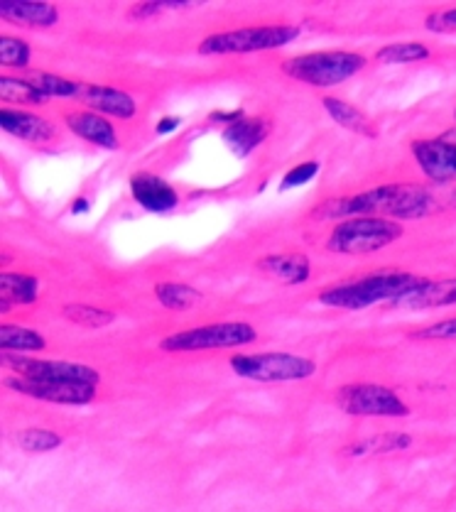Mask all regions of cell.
<instances>
[{
  "label": "cell",
  "instance_id": "obj_13",
  "mask_svg": "<svg viewBox=\"0 0 456 512\" xmlns=\"http://www.w3.org/2000/svg\"><path fill=\"white\" fill-rule=\"evenodd\" d=\"M64 123H67V128L72 130L76 138L101 147V150H118V145H121L113 123L106 116H101V113L89 111V108L86 111H81V108L67 111L64 113Z\"/></svg>",
  "mask_w": 456,
  "mask_h": 512
},
{
  "label": "cell",
  "instance_id": "obj_21",
  "mask_svg": "<svg viewBox=\"0 0 456 512\" xmlns=\"http://www.w3.org/2000/svg\"><path fill=\"white\" fill-rule=\"evenodd\" d=\"M322 106L324 111L329 113L331 121H336L341 128L351 130V133L363 135V138H378V128L361 108H356L354 103L344 101V98H336V96H324L322 98Z\"/></svg>",
  "mask_w": 456,
  "mask_h": 512
},
{
  "label": "cell",
  "instance_id": "obj_8",
  "mask_svg": "<svg viewBox=\"0 0 456 512\" xmlns=\"http://www.w3.org/2000/svg\"><path fill=\"white\" fill-rule=\"evenodd\" d=\"M336 407L351 417H407L410 407L393 388L378 383H351L336 390Z\"/></svg>",
  "mask_w": 456,
  "mask_h": 512
},
{
  "label": "cell",
  "instance_id": "obj_33",
  "mask_svg": "<svg viewBox=\"0 0 456 512\" xmlns=\"http://www.w3.org/2000/svg\"><path fill=\"white\" fill-rule=\"evenodd\" d=\"M319 170H322V165H319L317 160H307V162H300L297 167H292L290 172L282 177V184L280 189L285 192V189H295V187H304L307 182H312L314 177H317Z\"/></svg>",
  "mask_w": 456,
  "mask_h": 512
},
{
  "label": "cell",
  "instance_id": "obj_15",
  "mask_svg": "<svg viewBox=\"0 0 456 512\" xmlns=\"http://www.w3.org/2000/svg\"><path fill=\"white\" fill-rule=\"evenodd\" d=\"M79 101H84L89 111L101 113V116L121 118V121H128L138 111V103H135L133 96L126 94L123 89L106 84H84Z\"/></svg>",
  "mask_w": 456,
  "mask_h": 512
},
{
  "label": "cell",
  "instance_id": "obj_26",
  "mask_svg": "<svg viewBox=\"0 0 456 512\" xmlns=\"http://www.w3.org/2000/svg\"><path fill=\"white\" fill-rule=\"evenodd\" d=\"M430 47L425 42H390L376 52V64H415L430 59Z\"/></svg>",
  "mask_w": 456,
  "mask_h": 512
},
{
  "label": "cell",
  "instance_id": "obj_6",
  "mask_svg": "<svg viewBox=\"0 0 456 512\" xmlns=\"http://www.w3.org/2000/svg\"><path fill=\"white\" fill-rule=\"evenodd\" d=\"M238 378L253 383H300L317 373V363L300 353L270 351V353H236L228 361Z\"/></svg>",
  "mask_w": 456,
  "mask_h": 512
},
{
  "label": "cell",
  "instance_id": "obj_14",
  "mask_svg": "<svg viewBox=\"0 0 456 512\" xmlns=\"http://www.w3.org/2000/svg\"><path fill=\"white\" fill-rule=\"evenodd\" d=\"M456 304V277H444V280H430L420 277L410 292L403 294L398 302L390 307L405 309H437V307H454Z\"/></svg>",
  "mask_w": 456,
  "mask_h": 512
},
{
  "label": "cell",
  "instance_id": "obj_11",
  "mask_svg": "<svg viewBox=\"0 0 456 512\" xmlns=\"http://www.w3.org/2000/svg\"><path fill=\"white\" fill-rule=\"evenodd\" d=\"M412 157L420 165L422 174L434 184L456 182V143L444 138L415 140L410 145Z\"/></svg>",
  "mask_w": 456,
  "mask_h": 512
},
{
  "label": "cell",
  "instance_id": "obj_3",
  "mask_svg": "<svg viewBox=\"0 0 456 512\" xmlns=\"http://www.w3.org/2000/svg\"><path fill=\"white\" fill-rule=\"evenodd\" d=\"M366 64L368 59L358 52L327 49V52H307L285 59L280 69L297 84L312 86V89H331L363 72Z\"/></svg>",
  "mask_w": 456,
  "mask_h": 512
},
{
  "label": "cell",
  "instance_id": "obj_37",
  "mask_svg": "<svg viewBox=\"0 0 456 512\" xmlns=\"http://www.w3.org/2000/svg\"><path fill=\"white\" fill-rule=\"evenodd\" d=\"M79 211H89V201L76 199V204L72 206V214H79Z\"/></svg>",
  "mask_w": 456,
  "mask_h": 512
},
{
  "label": "cell",
  "instance_id": "obj_12",
  "mask_svg": "<svg viewBox=\"0 0 456 512\" xmlns=\"http://www.w3.org/2000/svg\"><path fill=\"white\" fill-rule=\"evenodd\" d=\"M130 194L135 204L150 214H167L179 206L177 189L152 172H135L130 177Z\"/></svg>",
  "mask_w": 456,
  "mask_h": 512
},
{
  "label": "cell",
  "instance_id": "obj_36",
  "mask_svg": "<svg viewBox=\"0 0 456 512\" xmlns=\"http://www.w3.org/2000/svg\"><path fill=\"white\" fill-rule=\"evenodd\" d=\"M179 123H182V118H179V116H165L160 123H157L155 130H157V133H160V135L172 133V130L179 128Z\"/></svg>",
  "mask_w": 456,
  "mask_h": 512
},
{
  "label": "cell",
  "instance_id": "obj_4",
  "mask_svg": "<svg viewBox=\"0 0 456 512\" xmlns=\"http://www.w3.org/2000/svg\"><path fill=\"white\" fill-rule=\"evenodd\" d=\"M403 233L405 226L400 221L380 219V216H356V219L334 223L327 238V248L331 253L341 255L378 253V250L398 243Z\"/></svg>",
  "mask_w": 456,
  "mask_h": 512
},
{
  "label": "cell",
  "instance_id": "obj_5",
  "mask_svg": "<svg viewBox=\"0 0 456 512\" xmlns=\"http://www.w3.org/2000/svg\"><path fill=\"white\" fill-rule=\"evenodd\" d=\"M302 35L300 25H248L238 30L214 32L199 42L197 52L204 57L214 54H251V52H268V49H280L292 45Z\"/></svg>",
  "mask_w": 456,
  "mask_h": 512
},
{
  "label": "cell",
  "instance_id": "obj_32",
  "mask_svg": "<svg viewBox=\"0 0 456 512\" xmlns=\"http://www.w3.org/2000/svg\"><path fill=\"white\" fill-rule=\"evenodd\" d=\"M197 3H189V0H150V3H135L128 10V18H152V15H160L165 10H182L192 8Z\"/></svg>",
  "mask_w": 456,
  "mask_h": 512
},
{
  "label": "cell",
  "instance_id": "obj_18",
  "mask_svg": "<svg viewBox=\"0 0 456 512\" xmlns=\"http://www.w3.org/2000/svg\"><path fill=\"white\" fill-rule=\"evenodd\" d=\"M273 125L268 118H243V121L226 125L221 130V140L228 145V150L238 157H248L255 147L265 143Z\"/></svg>",
  "mask_w": 456,
  "mask_h": 512
},
{
  "label": "cell",
  "instance_id": "obj_25",
  "mask_svg": "<svg viewBox=\"0 0 456 512\" xmlns=\"http://www.w3.org/2000/svg\"><path fill=\"white\" fill-rule=\"evenodd\" d=\"M0 96H3L5 103H10V108H15V103H23V106H45L50 101L30 79H23V76H3L0 79Z\"/></svg>",
  "mask_w": 456,
  "mask_h": 512
},
{
  "label": "cell",
  "instance_id": "obj_1",
  "mask_svg": "<svg viewBox=\"0 0 456 512\" xmlns=\"http://www.w3.org/2000/svg\"><path fill=\"white\" fill-rule=\"evenodd\" d=\"M434 209L432 194L420 184H380L361 194L331 199L314 211L317 219L344 221L356 216H380V219L407 221L422 219Z\"/></svg>",
  "mask_w": 456,
  "mask_h": 512
},
{
  "label": "cell",
  "instance_id": "obj_38",
  "mask_svg": "<svg viewBox=\"0 0 456 512\" xmlns=\"http://www.w3.org/2000/svg\"><path fill=\"white\" fill-rule=\"evenodd\" d=\"M442 138H444V140H449V143H456V125H454V128L444 130V133H442Z\"/></svg>",
  "mask_w": 456,
  "mask_h": 512
},
{
  "label": "cell",
  "instance_id": "obj_20",
  "mask_svg": "<svg viewBox=\"0 0 456 512\" xmlns=\"http://www.w3.org/2000/svg\"><path fill=\"white\" fill-rule=\"evenodd\" d=\"M40 297V280L27 272H3L0 277V309L10 312L13 307H30Z\"/></svg>",
  "mask_w": 456,
  "mask_h": 512
},
{
  "label": "cell",
  "instance_id": "obj_31",
  "mask_svg": "<svg viewBox=\"0 0 456 512\" xmlns=\"http://www.w3.org/2000/svg\"><path fill=\"white\" fill-rule=\"evenodd\" d=\"M410 339L415 341H456V317L434 321V324L422 326L412 331Z\"/></svg>",
  "mask_w": 456,
  "mask_h": 512
},
{
  "label": "cell",
  "instance_id": "obj_23",
  "mask_svg": "<svg viewBox=\"0 0 456 512\" xmlns=\"http://www.w3.org/2000/svg\"><path fill=\"white\" fill-rule=\"evenodd\" d=\"M410 434L403 432H388V434H376V437H368L363 441H356V444L346 446V456H373V454H393V451H403L412 446Z\"/></svg>",
  "mask_w": 456,
  "mask_h": 512
},
{
  "label": "cell",
  "instance_id": "obj_7",
  "mask_svg": "<svg viewBox=\"0 0 456 512\" xmlns=\"http://www.w3.org/2000/svg\"><path fill=\"white\" fill-rule=\"evenodd\" d=\"M258 339V329L248 321H219V324L194 326V329L175 331L160 341L165 353H197L224 351V348L251 346Z\"/></svg>",
  "mask_w": 456,
  "mask_h": 512
},
{
  "label": "cell",
  "instance_id": "obj_29",
  "mask_svg": "<svg viewBox=\"0 0 456 512\" xmlns=\"http://www.w3.org/2000/svg\"><path fill=\"white\" fill-rule=\"evenodd\" d=\"M15 441H18L20 449L27 451V454H47V451L59 449L64 444V437L52 432V429L27 427L23 432L15 434Z\"/></svg>",
  "mask_w": 456,
  "mask_h": 512
},
{
  "label": "cell",
  "instance_id": "obj_28",
  "mask_svg": "<svg viewBox=\"0 0 456 512\" xmlns=\"http://www.w3.org/2000/svg\"><path fill=\"white\" fill-rule=\"evenodd\" d=\"M64 319L72 321L76 326H84V329H103V326H111L116 321V314L108 312V309L91 307V304H67L62 309Z\"/></svg>",
  "mask_w": 456,
  "mask_h": 512
},
{
  "label": "cell",
  "instance_id": "obj_10",
  "mask_svg": "<svg viewBox=\"0 0 456 512\" xmlns=\"http://www.w3.org/2000/svg\"><path fill=\"white\" fill-rule=\"evenodd\" d=\"M5 388L18 395L32 397L40 402H52V405H72L81 407L96 400V388L91 385H69V383H42V380H27L20 375L5 378Z\"/></svg>",
  "mask_w": 456,
  "mask_h": 512
},
{
  "label": "cell",
  "instance_id": "obj_17",
  "mask_svg": "<svg viewBox=\"0 0 456 512\" xmlns=\"http://www.w3.org/2000/svg\"><path fill=\"white\" fill-rule=\"evenodd\" d=\"M0 15L5 23L25 25V27H54L59 23L57 5L42 3V0H3Z\"/></svg>",
  "mask_w": 456,
  "mask_h": 512
},
{
  "label": "cell",
  "instance_id": "obj_39",
  "mask_svg": "<svg viewBox=\"0 0 456 512\" xmlns=\"http://www.w3.org/2000/svg\"><path fill=\"white\" fill-rule=\"evenodd\" d=\"M454 118H456V111H454Z\"/></svg>",
  "mask_w": 456,
  "mask_h": 512
},
{
  "label": "cell",
  "instance_id": "obj_16",
  "mask_svg": "<svg viewBox=\"0 0 456 512\" xmlns=\"http://www.w3.org/2000/svg\"><path fill=\"white\" fill-rule=\"evenodd\" d=\"M0 128L8 135H13V138L25 140V143H47V140L57 135V128L47 118L10 106L0 111Z\"/></svg>",
  "mask_w": 456,
  "mask_h": 512
},
{
  "label": "cell",
  "instance_id": "obj_35",
  "mask_svg": "<svg viewBox=\"0 0 456 512\" xmlns=\"http://www.w3.org/2000/svg\"><path fill=\"white\" fill-rule=\"evenodd\" d=\"M243 118H246V116H243V111H238V108H236V111H214V113H211V116H209V121H211V123L219 121V123L231 125V123L243 121Z\"/></svg>",
  "mask_w": 456,
  "mask_h": 512
},
{
  "label": "cell",
  "instance_id": "obj_2",
  "mask_svg": "<svg viewBox=\"0 0 456 512\" xmlns=\"http://www.w3.org/2000/svg\"><path fill=\"white\" fill-rule=\"evenodd\" d=\"M417 282H420V277L412 275V272L383 270L373 272V275H363L358 280H346L339 282V285L324 287L317 299L324 307L358 312V309H368L380 302H398Z\"/></svg>",
  "mask_w": 456,
  "mask_h": 512
},
{
  "label": "cell",
  "instance_id": "obj_9",
  "mask_svg": "<svg viewBox=\"0 0 456 512\" xmlns=\"http://www.w3.org/2000/svg\"><path fill=\"white\" fill-rule=\"evenodd\" d=\"M5 366L15 375L27 380H42V383H69V385H91L99 388L101 373L96 368L74 361H50V358H27L5 353Z\"/></svg>",
  "mask_w": 456,
  "mask_h": 512
},
{
  "label": "cell",
  "instance_id": "obj_34",
  "mask_svg": "<svg viewBox=\"0 0 456 512\" xmlns=\"http://www.w3.org/2000/svg\"><path fill=\"white\" fill-rule=\"evenodd\" d=\"M425 25H427V30H434V32H452V30H456V8L430 13V15H427Z\"/></svg>",
  "mask_w": 456,
  "mask_h": 512
},
{
  "label": "cell",
  "instance_id": "obj_24",
  "mask_svg": "<svg viewBox=\"0 0 456 512\" xmlns=\"http://www.w3.org/2000/svg\"><path fill=\"white\" fill-rule=\"evenodd\" d=\"M0 346L5 353H35L45 351L47 339L35 329H27V326L18 324H3L0 329Z\"/></svg>",
  "mask_w": 456,
  "mask_h": 512
},
{
  "label": "cell",
  "instance_id": "obj_27",
  "mask_svg": "<svg viewBox=\"0 0 456 512\" xmlns=\"http://www.w3.org/2000/svg\"><path fill=\"white\" fill-rule=\"evenodd\" d=\"M27 79L37 86L47 98H79L84 81H72L67 76L47 74V72H32Z\"/></svg>",
  "mask_w": 456,
  "mask_h": 512
},
{
  "label": "cell",
  "instance_id": "obj_22",
  "mask_svg": "<svg viewBox=\"0 0 456 512\" xmlns=\"http://www.w3.org/2000/svg\"><path fill=\"white\" fill-rule=\"evenodd\" d=\"M152 292H155L157 302L170 312H187V309L202 304L204 299V294L187 282H160Z\"/></svg>",
  "mask_w": 456,
  "mask_h": 512
},
{
  "label": "cell",
  "instance_id": "obj_19",
  "mask_svg": "<svg viewBox=\"0 0 456 512\" xmlns=\"http://www.w3.org/2000/svg\"><path fill=\"white\" fill-rule=\"evenodd\" d=\"M258 268L265 272V275L275 277L282 285H304L312 275V263L304 253H275L265 255V258L258 260Z\"/></svg>",
  "mask_w": 456,
  "mask_h": 512
},
{
  "label": "cell",
  "instance_id": "obj_30",
  "mask_svg": "<svg viewBox=\"0 0 456 512\" xmlns=\"http://www.w3.org/2000/svg\"><path fill=\"white\" fill-rule=\"evenodd\" d=\"M30 59H32V49L27 45L25 40L13 35H3L0 37V62L3 67L8 69H25L30 67Z\"/></svg>",
  "mask_w": 456,
  "mask_h": 512
}]
</instances>
